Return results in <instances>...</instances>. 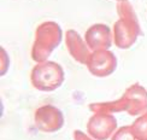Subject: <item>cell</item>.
<instances>
[{"mask_svg":"<svg viewBox=\"0 0 147 140\" xmlns=\"http://www.w3.org/2000/svg\"><path fill=\"white\" fill-rule=\"evenodd\" d=\"M119 20L113 24V42L121 50H128L141 35V27L133 5L129 1H119L116 5Z\"/></svg>","mask_w":147,"mask_h":140,"instance_id":"6da1fadb","label":"cell"},{"mask_svg":"<svg viewBox=\"0 0 147 140\" xmlns=\"http://www.w3.org/2000/svg\"><path fill=\"white\" fill-rule=\"evenodd\" d=\"M63 32L54 21H46L39 24L35 32V40L32 46V59L36 63L45 62L60 45Z\"/></svg>","mask_w":147,"mask_h":140,"instance_id":"7a4b0ae2","label":"cell"},{"mask_svg":"<svg viewBox=\"0 0 147 140\" xmlns=\"http://www.w3.org/2000/svg\"><path fill=\"white\" fill-rule=\"evenodd\" d=\"M64 80L65 72L62 65L52 60L38 63L30 72L33 87L41 92H53L62 86Z\"/></svg>","mask_w":147,"mask_h":140,"instance_id":"3957f363","label":"cell"},{"mask_svg":"<svg viewBox=\"0 0 147 140\" xmlns=\"http://www.w3.org/2000/svg\"><path fill=\"white\" fill-rule=\"evenodd\" d=\"M117 57L110 50L92 51L86 63L88 71L95 77H106L113 74L117 69Z\"/></svg>","mask_w":147,"mask_h":140,"instance_id":"277c9868","label":"cell"},{"mask_svg":"<svg viewBox=\"0 0 147 140\" xmlns=\"http://www.w3.org/2000/svg\"><path fill=\"white\" fill-rule=\"evenodd\" d=\"M35 126L40 132L56 133L64 126V115L54 105H42L34 114Z\"/></svg>","mask_w":147,"mask_h":140,"instance_id":"5b68a950","label":"cell"},{"mask_svg":"<svg viewBox=\"0 0 147 140\" xmlns=\"http://www.w3.org/2000/svg\"><path fill=\"white\" fill-rule=\"evenodd\" d=\"M117 131V120L112 114L93 112L87 122V133L95 140H107Z\"/></svg>","mask_w":147,"mask_h":140,"instance_id":"8992f818","label":"cell"},{"mask_svg":"<svg viewBox=\"0 0 147 140\" xmlns=\"http://www.w3.org/2000/svg\"><path fill=\"white\" fill-rule=\"evenodd\" d=\"M121 98L124 104V111L130 116H140L147 111V89L140 83L129 86Z\"/></svg>","mask_w":147,"mask_h":140,"instance_id":"52a82bcc","label":"cell"},{"mask_svg":"<svg viewBox=\"0 0 147 140\" xmlns=\"http://www.w3.org/2000/svg\"><path fill=\"white\" fill-rule=\"evenodd\" d=\"M84 40L90 51L109 50L113 42V32L106 24L96 23L86 30Z\"/></svg>","mask_w":147,"mask_h":140,"instance_id":"ba28073f","label":"cell"},{"mask_svg":"<svg viewBox=\"0 0 147 140\" xmlns=\"http://www.w3.org/2000/svg\"><path fill=\"white\" fill-rule=\"evenodd\" d=\"M65 45L68 48V52L70 56L80 64L87 63V60L90 56L89 50L86 40H83L75 29H69L65 33Z\"/></svg>","mask_w":147,"mask_h":140,"instance_id":"9c48e42d","label":"cell"},{"mask_svg":"<svg viewBox=\"0 0 147 140\" xmlns=\"http://www.w3.org/2000/svg\"><path fill=\"white\" fill-rule=\"evenodd\" d=\"M130 127H131V131L134 132V134L140 140H146L147 139V111L144 112L142 115H140Z\"/></svg>","mask_w":147,"mask_h":140,"instance_id":"30bf717a","label":"cell"},{"mask_svg":"<svg viewBox=\"0 0 147 140\" xmlns=\"http://www.w3.org/2000/svg\"><path fill=\"white\" fill-rule=\"evenodd\" d=\"M111 140H140V139L134 134L130 126H123L115 132V134L111 137Z\"/></svg>","mask_w":147,"mask_h":140,"instance_id":"8fae6325","label":"cell"},{"mask_svg":"<svg viewBox=\"0 0 147 140\" xmlns=\"http://www.w3.org/2000/svg\"><path fill=\"white\" fill-rule=\"evenodd\" d=\"M0 53H1V76L6 74V71L9 69V64H10V59H9V54L5 51V48H0Z\"/></svg>","mask_w":147,"mask_h":140,"instance_id":"7c38bea8","label":"cell"},{"mask_svg":"<svg viewBox=\"0 0 147 140\" xmlns=\"http://www.w3.org/2000/svg\"><path fill=\"white\" fill-rule=\"evenodd\" d=\"M74 140H95V139H93L90 135L83 133L82 131L76 129V131H74Z\"/></svg>","mask_w":147,"mask_h":140,"instance_id":"4fadbf2b","label":"cell"},{"mask_svg":"<svg viewBox=\"0 0 147 140\" xmlns=\"http://www.w3.org/2000/svg\"><path fill=\"white\" fill-rule=\"evenodd\" d=\"M115 1H117V3H119V1H128V0H115Z\"/></svg>","mask_w":147,"mask_h":140,"instance_id":"5bb4252c","label":"cell"},{"mask_svg":"<svg viewBox=\"0 0 147 140\" xmlns=\"http://www.w3.org/2000/svg\"><path fill=\"white\" fill-rule=\"evenodd\" d=\"M146 140H147V139H146Z\"/></svg>","mask_w":147,"mask_h":140,"instance_id":"9a60e30c","label":"cell"}]
</instances>
